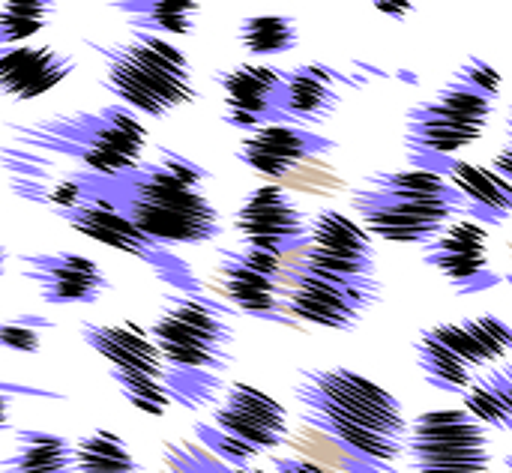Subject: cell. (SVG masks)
I'll use <instances>...</instances> for the list:
<instances>
[{
	"label": "cell",
	"mask_w": 512,
	"mask_h": 473,
	"mask_svg": "<svg viewBox=\"0 0 512 473\" xmlns=\"http://www.w3.org/2000/svg\"><path fill=\"white\" fill-rule=\"evenodd\" d=\"M339 81L342 75L324 63H303L285 69V90L279 102L282 123H294L306 129L327 123L342 105V96L336 90Z\"/></svg>",
	"instance_id": "obj_19"
},
{
	"label": "cell",
	"mask_w": 512,
	"mask_h": 473,
	"mask_svg": "<svg viewBox=\"0 0 512 473\" xmlns=\"http://www.w3.org/2000/svg\"><path fill=\"white\" fill-rule=\"evenodd\" d=\"M375 9H384L387 15H405L411 6H408V3H405V6H393V3H375Z\"/></svg>",
	"instance_id": "obj_39"
},
{
	"label": "cell",
	"mask_w": 512,
	"mask_h": 473,
	"mask_svg": "<svg viewBox=\"0 0 512 473\" xmlns=\"http://www.w3.org/2000/svg\"><path fill=\"white\" fill-rule=\"evenodd\" d=\"M429 339H435L438 345H444L450 354H456L459 360H465L474 372H483L486 366H492L489 363V357L483 354V348L474 342V336L462 327V321L459 324H435V327H429V330H423Z\"/></svg>",
	"instance_id": "obj_33"
},
{
	"label": "cell",
	"mask_w": 512,
	"mask_h": 473,
	"mask_svg": "<svg viewBox=\"0 0 512 473\" xmlns=\"http://www.w3.org/2000/svg\"><path fill=\"white\" fill-rule=\"evenodd\" d=\"M351 210L360 216L369 237L399 246H429L453 225V216L462 213V207L450 201L384 192L366 183L351 189Z\"/></svg>",
	"instance_id": "obj_10"
},
{
	"label": "cell",
	"mask_w": 512,
	"mask_h": 473,
	"mask_svg": "<svg viewBox=\"0 0 512 473\" xmlns=\"http://www.w3.org/2000/svg\"><path fill=\"white\" fill-rule=\"evenodd\" d=\"M6 264H9V249H6V243L0 240V276L6 273Z\"/></svg>",
	"instance_id": "obj_40"
},
{
	"label": "cell",
	"mask_w": 512,
	"mask_h": 473,
	"mask_svg": "<svg viewBox=\"0 0 512 473\" xmlns=\"http://www.w3.org/2000/svg\"><path fill=\"white\" fill-rule=\"evenodd\" d=\"M78 69L75 57L54 45L0 48V93L15 102H33L60 87Z\"/></svg>",
	"instance_id": "obj_18"
},
{
	"label": "cell",
	"mask_w": 512,
	"mask_h": 473,
	"mask_svg": "<svg viewBox=\"0 0 512 473\" xmlns=\"http://www.w3.org/2000/svg\"><path fill=\"white\" fill-rule=\"evenodd\" d=\"M405 456L414 473H489V432L465 408H435L408 423Z\"/></svg>",
	"instance_id": "obj_8"
},
{
	"label": "cell",
	"mask_w": 512,
	"mask_h": 473,
	"mask_svg": "<svg viewBox=\"0 0 512 473\" xmlns=\"http://www.w3.org/2000/svg\"><path fill=\"white\" fill-rule=\"evenodd\" d=\"M492 111H495V102L477 96L474 90H468V87H462L459 81L450 78L429 99L417 102L408 111V117L432 120V123H444V126H456V129H468V132L486 135Z\"/></svg>",
	"instance_id": "obj_22"
},
{
	"label": "cell",
	"mask_w": 512,
	"mask_h": 473,
	"mask_svg": "<svg viewBox=\"0 0 512 473\" xmlns=\"http://www.w3.org/2000/svg\"><path fill=\"white\" fill-rule=\"evenodd\" d=\"M234 231L240 246L288 258L309 243V216L282 183H264L243 195Z\"/></svg>",
	"instance_id": "obj_11"
},
{
	"label": "cell",
	"mask_w": 512,
	"mask_h": 473,
	"mask_svg": "<svg viewBox=\"0 0 512 473\" xmlns=\"http://www.w3.org/2000/svg\"><path fill=\"white\" fill-rule=\"evenodd\" d=\"M12 393H18V387H6L0 384V435L9 432V423H12Z\"/></svg>",
	"instance_id": "obj_38"
},
{
	"label": "cell",
	"mask_w": 512,
	"mask_h": 473,
	"mask_svg": "<svg viewBox=\"0 0 512 473\" xmlns=\"http://www.w3.org/2000/svg\"><path fill=\"white\" fill-rule=\"evenodd\" d=\"M489 231L486 225L465 219L453 222L441 237L426 246L423 264L447 276L459 294H480L504 285V276L489 261Z\"/></svg>",
	"instance_id": "obj_14"
},
{
	"label": "cell",
	"mask_w": 512,
	"mask_h": 473,
	"mask_svg": "<svg viewBox=\"0 0 512 473\" xmlns=\"http://www.w3.org/2000/svg\"><path fill=\"white\" fill-rule=\"evenodd\" d=\"M201 447L234 471L249 468L258 456H267L288 444L291 420L288 408L255 384H228L222 399L210 408L207 420L192 423Z\"/></svg>",
	"instance_id": "obj_6"
},
{
	"label": "cell",
	"mask_w": 512,
	"mask_h": 473,
	"mask_svg": "<svg viewBox=\"0 0 512 473\" xmlns=\"http://www.w3.org/2000/svg\"><path fill=\"white\" fill-rule=\"evenodd\" d=\"M309 249L339 258H375V246L369 231L339 210H318L309 219Z\"/></svg>",
	"instance_id": "obj_24"
},
{
	"label": "cell",
	"mask_w": 512,
	"mask_h": 473,
	"mask_svg": "<svg viewBox=\"0 0 512 473\" xmlns=\"http://www.w3.org/2000/svg\"><path fill=\"white\" fill-rule=\"evenodd\" d=\"M12 144L69 159L72 168L111 177L144 162L147 129L123 105H105L99 111H57L30 123H6Z\"/></svg>",
	"instance_id": "obj_4"
},
{
	"label": "cell",
	"mask_w": 512,
	"mask_h": 473,
	"mask_svg": "<svg viewBox=\"0 0 512 473\" xmlns=\"http://www.w3.org/2000/svg\"><path fill=\"white\" fill-rule=\"evenodd\" d=\"M87 45L105 63V90L132 114L162 120L198 102L189 57L165 36L132 33L117 42L87 39Z\"/></svg>",
	"instance_id": "obj_5"
},
{
	"label": "cell",
	"mask_w": 512,
	"mask_h": 473,
	"mask_svg": "<svg viewBox=\"0 0 512 473\" xmlns=\"http://www.w3.org/2000/svg\"><path fill=\"white\" fill-rule=\"evenodd\" d=\"M210 171L195 159L162 147L159 159L99 177L78 171L81 198L93 195L108 201L135 228L156 243L174 246H207L225 234L222 213L207 195Z\"/></svg>",
	"instance_id": "obj_1"
},
{
	"label": "cell",
	"mask_w": 512,
	"mask_h": 473,
	"mask_svg": "<svg viewBox=\"0 0 512 473\" xmlns=\"http://www.w3.org/2000/svg\"><path fill=\"white\" fill-rule=\"evenodd\" d=\"M222 294L231 300V306L249 318L279 321L288 324L282 306V273L285 264L279 255L258 252V249H222L216 261Z\"/></svg>",
	"instance_id": "obj_12"
},
{
	"label": "cell",
	"mask_w": 512,
	"mask_h": 473,
	"mask_svg": "<svg viewBox=\"0 0 512 473\" xmlns=\"http://www.w3.org/2000/svg\"><path fill=\"white\" fill-rule=\"evenodd\" d=\"M504 465H507V471L512 473V456H507V459H504Z\"/></svg>",
	"instance_id": "obj_41"
},
{
	"label": "cell",
	"mask_w": 512,
	"mask_h": 473,
	"mask_svg": "<svg viewBox=\"0 0 512 473\" xmlns=\"http://www.w3.org/2000/svg\"><path fill=\"white\" fill-rule=\"evenodd\" d=\"M162 473H234L225 462H219L198 441H165L162 447Z\"/></svg>",
	"instance_id": "obj_29"
},
{
	"label": "cell",
	"mask_w": 512,
	"mask_h": 473,
	"mask_svg": "<svg viewBox=\"0 0 512 473\" xmlns=\"http://www.w3.org/2000/svg\"><path fill=\"white\" fill-rule=\"evenodd\" d=\"M483 378L498 390V396L504 399V405H507V411H510L512 417V366H507V369H492Z\"/></svg>",
	"instance_id": "obj_37"
},
{
	"label": "cell",
	"mask_w": 512,
	"mask_h": 473,
	"mask_svg": "<svg viewBox=\"0 0 512 473\" xmlns=\"http://www.w3.org/2000/svg\"><path fill=\"white\" fill-rule=\"evenodd\" d=\"M0 473H78L75 444L57 432L18 429L9 453L0 459Z\"/></svg>",
	"instance_id": "obj_21"
},
{
	"label": "cell",
	"mask_w": 512,
	"mask_h": 473,
	"mask_svg": "<svg viewBox=\"0 0 512 473\" xmlns=\"http://www.w3.org/2000/svg\"><path fill=\"white\" fill-rule=\"evenodd\" d=\"M300 420L354 459L393 473L405 456L408 420L402 402L372 378L345 369H303L294 384Z\"/></svg>",
	"instance_id": "obj_2"
},
{
	"label": "cell",
	"mask_w": 512,
	"mask_h": 473,
	"mask_svg": "<svg viewBox=\"0 0 512 473\" xmlns=\"http://www.w3.org/2000/svg\"><path fill=\"white\" fill-rule=\"evenodd\" d=\"M75 468L78 473H141L126 441L111 429H96L75 441Z\"/></svg>",
	"instance_id": "obj_26"
},
{
	"label": "cell",
	"mask_w": 512,
	"mask_h": 473,
	"mask_svg": "<svg viewBox=\"0 0 512 473\" xmlns=\"http://www.w3.org/2000/svg\"><path fill=\"white\" fill-rule=\"evenodd\" d=\"M54 18V6L42 0L30 3H3L0 6V48L27 45L33 36H39Z\"/></svg>",
	"instance_id": "obj_28"
},
{
	"label": "cell",
	"mask_w": 512,
	"mask_h": 473,
	"mask_svg": "<svg viewBox=\"0 0 512 473\" xmlns=\"http://www.w3.org/2000/svg\"><path fill=\"white\" fill-rule=\"evenodd\" d=\"M417 366H420L426 384L435 390H444V393L462 396L474 384V369L465 360H459L456 354H450L444 345L429 339L426 333H420V339H417Z\"/></svg>",
	"instance_id": "obj_27"
},
{
	"label": "cell",
	"mask_w": 512,
	"mask_h": 473,
	"mask_svg": "<svg viewBox=\"0 0 512 473\" xmlns=\"http://www.w3.org/2000/svg\"><path fill=\"white\" fill-rule=\"evenodd\" d=\"M114 9L126 12L135 33L150 36H189L201 18V3L192 0H123Z\"/></svg>",
	"instance_id": "obj_23"
},
{
	"label": "cell",
	"mask_w": 512,
	"mask_h": 473,
	"mask_svg": "<svg viewBox=\"0 0 512 473\" xmlns=\"http://www.w3.org/2000/svg\"><path fill=\"white\" fill-rule=\"evenodd\" d=\"M462 399H465V411H468L480 426H492V429H501V432L512 435L510 411H507L504 399L498 396V390H495L486 378L474 381V384L462 393Z\"/></svg>",
	"instance_id": "obj_30"
},
{
	"label": "cell",
	"mask_w": 512,
	"mask_h": 473,
	"mask_svg": "<svg viewBox=\"0 0 512 473\" xmlns=\"http://www.w3.org/2000/svg\"><path fill=\"white\" fill-rule=\"evenodd\" d=\"M57 219H63L69 228H75L81 237L108 246L114 252H126L138 261H144L150 270L159 273V279H165L174 291L183 294H204L201 279H195L192 267L168 246L156 243L153 237H147L141 228H135L123 213H117L108 201L84 195L78 204L72 207H54L51 210Z\"/></svg>",
	"instance_id": "obj_7"
},
{
	"label": "cell",
	"mask_w": 512,
	"mask_h": 473,
	"mask_svg": "<svg viewBox=\"0 0 512 473\" xmlns=\"http://www.w3.org/2000/svg\"><path fill=\"white\" fill-rule=\"evenodd\" d=\"M147 333L165 360L171 405L186 411L213 408L228 387L222 375L234 366L231 312L204 294L171 291Z\"/></svg>",
	"instance_id": "obj_3"
},
{
	"label": "cell",
	"mask_w": 512,
	"mask_h": 473,
	"mask_svg": "<svg viewBox=\"0 0 512 473\" xmlns=\"http://www.w3.org/2000/svg\"><path fill=\"white\" fill-rule=\"evenodd\" d=\"M273 473H327L318 462L306 459V456H279L273 459Z\"/></svg>",
	"instance_id": "obj_35"
},
{
	"label": "cell",
	"mask_w": 512,
	"mask_h": 473,
	"mask_svg": "<svg viewBox=\"0 0 512 473\" xmlns=\"http://www.w3.org/2000/svg\"><path fill=\"white\" fill-rule=\"evenodd\" d=\"M18 261L24 282L48 306H93L111 291L105 267L78 252H27Z\"/></svg>",
	"instance_id": "obj_13"
},
{
	"label": "cell",
	"mask_w": 512,
	"mask_h": 473,
	"mask_svg": "<svg viewBox=\"0 0 512 473\" xmlns=\"http://www.w3.org/2000/svg\"><path fill=\"white\" fill-rule=\"evenodd\" d=\"M492 171H495V174H501L507 183H512V105H510V114H507V141H504L501 153L492 159Z\"/></svg>",
	"instance_id": "obj_36"
},
{
	"label": "cell",
	"mask_w": 512,
	"mask_h": 473,
	"mask_svg": "<svg viewBox=\"0 0 512 473\" xmlns=\"http://www.w3.org/2000/svg\"><path fill=\"white\" fill-rule=\"evenodd\" d=\"M225 93L222 120L240 132H255L270 123H282L279 102L285 90V69L270 63H237L213 75Z\"/></svg>",
	"instance_id": "obj_15"
},
{
	"label": "cell",
	"mask_w": 512,
	"mask_h": 473,
	"mask_svg": "<svg viewBox=\"0 0 512 473\" xmlns=\"http://www.w3.org/2000/svg\"><path fill=\"white\" fill-rule=\"evenodd\" d=\"M333 150H339V141H333L321 132L294 126V123H270V126L249 132L240 141L237 159L270 180H285L300 165L321 159Z\"/></svg>",
	"instance_id": "obj_16"
},
{
	"label": "cell",
	"mask_w": 512,
	"mask_h": 473,
	"mask_svg": "<svg viewBox=\"0 0 512 473\" xmlns=\"http://www.w3.org/2000/svg\"><path fill=\"white\" fill-rule=\"evenodd\" d=\"M453 81H459L462 87L474 90L477 96H483V99H489V102H498V96H501V90H504L501 72H498L489 60H483V57H468V60L453 72Z\"/></svg>",
	"instance_id": "obj_34"
},
{
	"label": "cell",
	"mask_w": 512,
	"mask_h": 473,
	"mask_svg": "<svg viewBox=\"0 0 512 473\" xmlns=\"http://www.w3.org/2000/svg\"><path fill=\"white\" fill-rule=\"evenodd\" d=\"M462 327L474 336V342L483 348L489 363L512 354V327L498 315H480V318H465Z\"/></svg>",
	"instance_id": "obj_32"
},
{
	"label": "cell",
	"mask_w": 512,
	"mask_h": 473,
	"mask_svg": "<svg viewBox=\"0 0 512 473\" xmlns=\"http://www.w3.org/2000/svg\"><path fill=\"white\" fill-rule=\"evenodd\" d=\"M285 264V261H282ZM378 279H339L285 264L282 273V306L291 321H306L327 330L351 333L360 327L363 315L381 303Z\"/></svg>",
	"instance_id": "obj_9"
},
{
	"label": "cell",
	"mask_w": 512,
	"mask_h": 473,
	"mask_svg": "<svg viewBox=\"0 0 512 473\" xmlns=\"http://www.w3.org/2000/svg\"><path fill=\"white\" fill-rule=\"evenodd\" d=\"M84 345L108 363V378L123 375H144L165 381V360L153 345L150 333L135 321H114V324H81Z\"/></svg>",
	"instance_id": "obj_17"
},
{
	"label": "cell",
	"mask_w": 512,
	"mask_h": 473,
	"mask_svg": "<svg viewBox=\"0 0 512 473\" xmlns=\"http://www.w3.org/2000/svg\"><path fill=\"white\" fill-rule=\"evenodd\" d=\"M441 177L468 198V216L480 225H504L512 216V183L486 165L447 159Z\"/></svg>",
	"instance_id": "obj_20"
},
{
	"label": "cell",
	"mask_w": 512,
	"mask_h": 473,
	"mask_svg": "<svg viewBox=\"0 0 512 473\" xmlns=\"http://www.w3.org/2000/svg\"><path fill=\"white\" fill-rule=\"evenodd\" d=\"M54 321L42 315H18L0 321V348L12 354H39L42 351V333L51 330Z\"/></svg>",
	"instance_id": "obj_31"
},
{
	"label": "cell",
	"mask_w": 512,
	"mask_h": 473,
	"mask_svg": "<svg viewBox=\"0 0 512 473\" xmlns=\"http://www.w3.org/2000/svg\"><path fill=\"white\" fill-rule=\"evenodd\" d=\"M237 42L249 57H282L300 45V24L294 15H246L237 24Z\"/></svg>",
	"instance_id": "obj_25"
}]
</instances>
